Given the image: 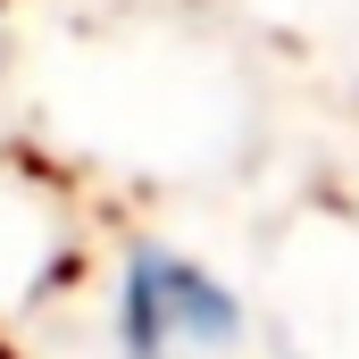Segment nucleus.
Returning a JSON list of instances; mask_svg holds the SVG:
<instances>
[{
  "label": "nucleus",
  "mask_w": 359,
  "mask_h": 359,
  "mask_svg": "<svg viewBox=\"0 0 359 359\" xmlns=\"http://www.w3.org/2000/svg\"><path fill=\"white\" fill-rule=\"evenodd\" d=\"M243 301L209 268L176 251H134L117 284V343L126 359H234L243 351Z\"/></svg>",
  "instance_id": "f257e3e1"
}]
</instances>
